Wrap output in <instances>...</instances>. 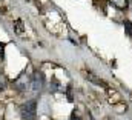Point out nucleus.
Masks as SVG:
<instances>
[{
    "mask_svg": "<svg viewBox=\"0 0 132 120\" xmlns=\"http://www.w3.org/2000/svg\"><path fill=\"white\" fill-rule=\"evenodd\" d=\"M20 116L23 120H34L37 116V102L28 100L20 106Z\"/></svg>",
    "mask_w": 132,
    "mask_h": 120,
    "instance_id": "1",
    "label": "nucleus"
},
{
    "mask_svg": "<svg viewBox=\"0 0 132 120\" xmlns=\"http://www.w3.org/2000/svg\"><path fill=\"white\" fill-rule=\"evenodd\" d=\"M31 80H32V77H31L28 72H22V74L14 80V86L19 91H25L31 86Z\"/></svg>",
    "mask_w": 132,
    "mask_h": 120,
    "instance_id": "2",
    "label": "nucleus"
},
{
    "mask_svg": "<svg viewBox=\"0 0 132 120\" xmlns=\"http://www.w3.org/2000/svg\"><path fill=\"white\" fill-rule=\"evenodd\" d=\"M43 86H45V76H43V72L35 71L32 76V80H31V88H32V91L38 92L43 89Z\"/></svg>",
    "mask_w": 132,
    "mask_h": 120,
    "instance_id": "3",
    "label": "nucleus"
},
{
    "mask_svg": "<svg viewBox=\"0 0 132 120\" xmlns=\"http://www.w3.org/2000/svg\"><path fill=\"white\" fill-rule=\"evenodd\" d=\"M111 5H114L118 9H126L129 6V2L128 0H111Z\"/></svg>",
    "mask_w": 132,
    "mask_h": 120,
    "instance_id": "4",
    "label": "nucleus"
},
{
    "mask_svg": "<svg viewBox=\"0 0 132 120\" xmlns=\"http://www.w3.org/2000/svg\"><path fill=\"white\" fill-rule=\"evenodd\" d=\"M14 29H15V32H23V22L22 20H15V23H14Z\"/></svg>",
    "mask_w": 132,
    "mask_h": 120,
    "instance_id": "5",
    "label": "nucleus"
},
{
    "mask_svg": "<svg viewBox=\"0 0 132 120\" xmlns=\"http://www.w3.org/2000/svg\"><path fill=\"white\" fill-rule=\"evenodd\" d=\"M86 79H88V80H91V82H94V83H97V85H104V83H103V82H101L100 79L94 77V74H91V72H89V74L86 76Z\"/></svg>",
    "mask_w": 132,
    "mask_h": 120,
    "instance_id": "6",
    "label": "nucleus"
},
{
    "mask_svg": "<svg viewBox=\"0 0 132 120\" xmlns=\"http://www.w3.org/2000/svg\"><path fill=\"white\" fill-rule=\"evenodd\" d=\"M125 29H126L128 34H129V37H132V23L129 22V20H125Z\"/></svg>",
    "mask_w": 132,
    "mask_h": 120,
    "instance_id": "7",
    "label": "nucleus"
},
{
    "mask_svg": "<svg viewBox=\"0 0 132 120\" xmlns=\"http://www.w3.org/2000/svg\"><path fill=\"white\" fill-rule=\"evenodd\" d=\"M5 86H6V80H5L3 74H0V92L5 89Z\"/></svg>",
    "mask_w": 132,
    "mask_h": 120,
    "instance_id": "8",
    "label": "nucleus"
},
{
    "mask_svg": "<svg viewBox=\"0 0 132 120\" xmlns=\"http://www.w3.org/2000/svg\"><path fill=\"white\" fill-rule=\"evenodd\" d=\"M3 49H5V46H3V45L0 43V54H2V56H3Z\"/></svg>",
    "mask_w": 132,
    "mask_h": 120,
    "instance_id": "9",
    "label": "nucleus"
},
{
    "mask_svg": "<svg viewBox=\"0 0 132 120\" xmlns=\"http://www.w3.org/2000/svg\"><path fill=\"white\" fill-rule=\"evenodd\" d=\"M72 120H80V119H74V117H72Z\"/></svg>",
    "mask_w": 132,
    "mask_h": 120,
    "instance_id": "10",
    "label": "nucleus"
}]
</instances>
